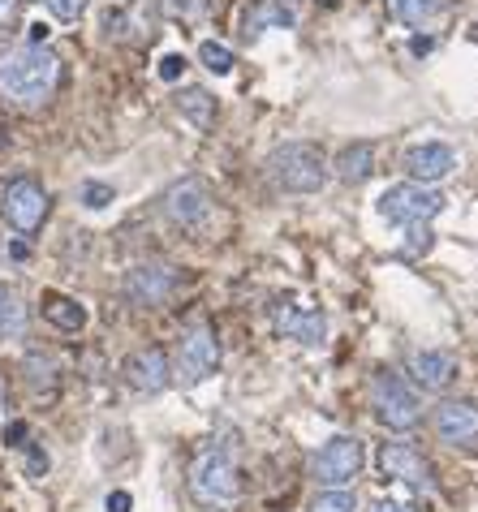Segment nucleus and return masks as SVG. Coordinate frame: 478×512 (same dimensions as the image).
I'll return each instance as SVG.
<instances>
[{
	"mask_svg": "<svg viewBox=\"0 0 478 512\" xmlns=\"http://www.w3.org/2000/svg\"><path fill=\"white\" fill-rule=\"evenodd\" d=\"M61 87V56L44 44H0V95L18 108L48 104Z\"/></svg>",
	"mask_w": 478,
	"mask_h": 512,
	"instance_id": "nucleus-1",
	"label": "nucleus"
},
{
	"mask_svg": "<svg viewBox=\"0 0 478 512\" xmlns=\"http://www.w3.org/2000/svg\"><path fill=\"white\" fill-rule=\"evenodd\" d=\"M267 181L285 194H315L328 181V160L315 142H280V147L267 155Z\"/></svg>",
	"mask_w": 478,
	"mask_h": 512,
	"instance_id": "nucleus-2",
	"label": "nucleus"
},
{
	"mask_svg": "<svg viewBox=\"0 0 478 512\" xmlns=\"http://www.w3.org/2000/svg\"><path fill=\"white\" fill-rule=\"evenodd\" d=\"M190 495L203 508H229L242 495V478H237V465L229 457V448H203L190 465Z\"/></svg>",
	"mask_w": 478,
	"mask_h": 512,
	"instance_id": "nucleus-3",
	"label": "nucleus"
},
{
	"mask_svg": "<svg viewBox=\"0 0 478 512\" xmlns=\"http://www.w3.org/2000/svg\"><path fill=\"white\" fill-rule=\"evenodd\" d=\"M444 211V194L431 190V186H418V181H405V186H388L379 194V216L392 220V224H405V229H414V224H427Z\"/></svg>",
	"mask_w": 478,
	"mask_h": 512,
	"instance_id": "nucleus-4",
	"label": "nucleus"
},
{
	"mask_svg": "<svg viewBox=\"0 0 478 512\" xmlns=\"http://www.w3.org/2000/svg\"><path fill=\"white\" fill-rule=\"evenodd\" d=\"M371 409H375V418L384 422L388 431H414L418 426L414 392L405 388V379L392 375V371H375L371 375Z\"/></svg>",
	"mask_w": 478,
	"mask_h": 512,
	"instance_id": "nucleus-5",
	"label": "nucleus"
},
{
	"mask_svg": "<svg viewBox=\"0 0 478 512\" xmlns=\"http://www.w3.org/2000/svg\"><path fill=\"white\" fill-rule=\"evenodd\" d=\"M220 366V340L212 332V323H194L186 336H181L177 345V362H173V375L186 383V388H194V383L212 379Z\"/></svg>",
	"mask_w": 478,
	"mask_h": 512,
	"instance_id": "nucleus-6",
	"label": "nucleus"
},
{
	"mask_svg": "<svg viewBox=\"0 0 478 512\" xmlns=\"http://www.w3.org/2000/svg\"><path fill=\"white\" fill-rule=\"evenodd\" d=\"M0 211H5V220H9V229H18V233H39V224L48 220V194L39 181L31 177H18V181H9L5 194H0Z\"/></svg>",
	"mask_w": 478,
	"mask_h": 512,
	"instance_id": "nucleus-7",
	"label": "nucleus"
},
{
	"mask_svg": "<svg viewBox=\"0 0 478 512\" xmlns=\"http://www.w3.org/2000/svg\"><path fill=\"white\" fill-rule=\"evenodd\" d=\"M358 469H362V439L358 435L328 439L311 461V474H315V482H323V487H345V482L358 478Z\"/></svg>",
	"mask_w": 478,
	"mask_h": 512,
	"instance_id": "nucleus-8",
	"label": "nucleus"
},
{
	"mask_svg": "<svg viewBox=\"0 0 478 512\" xmlns=\"http://www.w3.org/2000/svg\"><path fill=\"white\" fill-rule=\"evenodd\" d=\"M164 216L181 224V229H199V224L212 216V194H207L199 177L177 181V186H168V194H164Z\"/></svg>",
	"mask_w": 478,
	"mask_h": 512,
	"instance_id": "nucleus-9",
	"label": "nucleus"
},
{
	"mask_svg": "<svg viewBox=\"0 0 478 512\" xmlns=\"http://www.w3.org/2000/svg\"><path fill=\"white\" fill-rule=\"evenodd\" d=\"M379 469H384L388 478L405 482V487H414V491H435L431 461L423 457V452H414L410 444H384L379 448Z\"/></svg>",
	"mask_w": 478,
	"mask_h": 512,
	"instance_id": "nucleus-10",
	"label": "nucleus"
},
{
	"mask_svg": "<svg viewBox=\"0 0 478 512\" xmlns=\"http://www.w3.org/2000/svg\"><path fill=\"white\" fill-rule=\"evenodd\" d=\"M276 332L285 340H298V345H319L328 336V319H323L319 306H302V302H285L276 306Z\"/></svg>",
	"mask_w": 478,
	"mask_h": 512,
	"instance_id": "nucleus-11",
	"label": "nucleus"
},
{
	"mask_svg": "<svg viewBox=\"0 0 478 512\" xmlns=\"http://www.w3.org/2000/svg\"><path fill=\"white\" fill-rule=\"evenodd\" d=\"M177 272L173 267H164V263H143V267H134L130 280H125V293L134 297L138 306H164L168 297L177 293Z\"/></svg>",
	"mask_w": 478,
	"mask_h": 512,
	"instance_id": "nucleus-12",
	"label": "nucleus"
},
{
	"mask_svg": "<svg viewBox=\"0 0 478 512\" xmlns=\"http://www.w3.org/2000/svg\"><path fill=\"white\" fill-rule=\"evenodd\" d=\"M435 435L448 448H466L478 439V405L470 401H444L435 409Z\"/></svg>",
	"mask_w": 478,
	"mask_h": 512,
	"instance_id": "nucleus-13",
	"label": "nucleus"
},
{
	"mask_svg": "<svg viewBox=\"0 0 478 512\" xmlns=\"http://www.w3.org/2000/svg\"><path fill=\"white\" fill-rule=\"evenodd\" d=\"M453 168H457V151L448 147V142H423V147H414L405 155V173H410L418 186H435V181H444Z\"/></svg>",
	"mask_w": 478,
	"mask_h": 512,
	"instance_id": "nucleus-14",
	"label": "nucleus"
},
{
	"mask_svg": "<svg viewBox=\"0 0 478 512\" xmlns=\"http://www.w3.org/2000/svg\"><path fill=\"white\" fill-rule=\"evenodd\" d=\"M168 379H173V366H168L164 358V349H138L130 362H125V383H130L134 392H147V396H156L168 388Z\"/></svg>",
	"mask_w": 478,
	"mask_h": 512,
	"instance_id": "nucleus-15",
	"label": "nucleus"
},
{
	"mask_svg": "<svg viewBox=\"0 0 478 512\" xmlns=\"http://www.w3.org/2000/svg\"><path fill=\"white\" fill-rule=\"evenodd\" d=\"M410 375L423 392H444L457 375V358L448 349H418L410 353Z\"/></svg>",
	"mask_w": 478,
	"mask_h": 512,
	"instance_id": "nucleus-16",
	"label": "nucleus"
},
{
	"mask_svg": "<svg viewBox=\"0 0 478 512\" xmlns=\"http://www.w3.org/2000/svg\"><path fill=\"white\" fill-rule=\"evenodd\" d=\"M289 26H293V9H285V0H255L246 9L242 31L246 39H259L263 31H289Z\"/></svg>",
	"mask_w": 478,
	"mask_h": 512,
	"instance_id": "nucleus-17",
	"label": "nucleus"
},
{
	"mask_svg": "<svg viewBox=\"0 0 478 512\" xmlns=\"http://www.w3.org/2000/svg\"><path fill=\"white\" fill-rule=\"evenodd\" d=\"M375 173V147L371 142H349V147L336 155V177L345 181V186H362Z\"/></svg>",
	"mask_w": 478,
	"mask_h": 512,
	"instance_id": "nucleus-18",
	"label": "nucleus"
},
{
	"mask_svg": "<svg viewBox=\"0 0 478 512\" xmlns=\"http://www.w3.org/2000/svg\"><path fill=\"white\" fill-rule=\"evenodd\" d=\"M26 332V302L13 284H0V340H18Z\"/></svg>",
	"mask_w": 478,
	"mask_h": 512,
	"instance_id": "nucleus-19",
	"label": "nucleus"
},
{
	"mask_svg": "<svg viewBox=\"0 0 478 512\" xmlns=\"http://www.w3.org/2000/svg\"><path fill=\"white\" fill-rule=\"evenodd\" d=\"M444 9H448V0H388V13L405 26H427Z\"/></svg>",
	"mask_w": 478,
	"mask_h": 512,
	"instance_id": "nucleus-20",
	"label": "nucleus"
},
{
	"mask_svg": "<svg viewBox=\"0 0 478 512\" xmlns=\"http://www.w3.org/2000/svg\"><path fill=\"white\" fill-rule=\"evenodd\" d=\"M44 315H48L52 327H61V332H78V327L87 323V310H82L74 297H61V293L44 297Z\"/></svg>",
	"mask_w": 478,
	"mask_h": 512,
	"instance_id": "nucleus-21",
	"label": "nucleus"
},
{
	"mask_svg": "<svg viewBox=\"0 0 478 512\" xmlns=\"http://www.w3.org/2000/svg\"><path fill=\"white\" fill-rule=\"evenodd\" d=\"M177 108H181V117L194 121L199 130H212V125H216V99L207 95V91H199V87L181 91L177 95Z\"/></svg>",
	"mask_w": 478,
	"mask_h": 512,
	"instance_id": "nucleus-22",
	"label": "nucleus"
},
{
	"mask_svg": "<svg viewBox=\"0 0 478 512\" xmlns=\"http://www.w3.org/2000/svg\"><path fill=\"white\" fill-rule=\"evenodd\" d=\"M311 512H358V500L345 487H332V491H323L319 500L311 504Z\"/></svg>",
	"mask_w": 478,
	"mask_h": 512,
	"instance_id": "nucleus-23",
	"label": "nucleus"
},
{
	"mask_svg": "<svg viewBox=\"0 0 478 512\" xmlns=\"http://www.w3.org/2000/svg\"><path fill=\"white\" fill-rule=\"evenodd\" d=\"M199 61L212 69V74H229V69H233V52L224 44H216V39H207V44L199 48Z\"/></svg>",
	"mask_w": 478,
	"mask_h": 512,
	"instance_id": "nucleus-24",
	"label": "nucleus"
},
{
	"mask_svg": "<svg viewBox=\"0 0 478 512\" xmlns=\"http://www.w3.org/2000/svg\"><path fill=\"white\" fill-rule=\"evenodd\" d=\"M39 5H44L52 18H61V22H78L82 13H87L91 0H39Z\"/></svg>",
	"mask_w": 478,
	"mask_h": 512,
	"instance_id": "nucleus-25",
	"label": "nucleus"
},
{
	"mask_svg": "<svg viewBox=\"0 0 478 512\" xmlns=\"http://www.w3.org/2000/svg\"><path fill=\"white\" fill-rule=\"evenodd\" d=\"M164 9L173 13V18L194 22V18H203V13H207V0H164Z\"/></svg>",
	"mask_w": 478,
	"mask_h": 512,
	"instance_id": "nucleus-26",
	"label": "nucleus"
},
{
	"mask_svg": "<svg viewBox=\"0 0 478 512\" xmlns=\"http://www.w3.org/2000/svg\"><path fill=\"white\" fill-rule=\"evenodd\" d=\"M181 69H186V61H181V56L173 52V56H164V61H160V78H164V82H177Z\"/></svg>",
	"mask_w": 478,
	"mask_h": 512,
	"instance_id": "nucleus-27",
	"label": "nucleus"
},
{
	"mask_svg": "<svg viewBox=\"0 0 478 512\" xmlns=\"http://www.w3.org/2000/svg\"><path fill=\"white\" fill-rule=\"evenodd\" d=\"M82 198H87V207H108L112 190L108 186H87V190H82Z\"/></svg>",
	"mask_w": 478,
	"mask_h": 512,
	"instance_id": "nucleus-28",
	"label": "nucleus"
},
{
	"mask_svg": "<svg viewBox=\"0 0 478 512\" xmlns=\"http://www.w3.org/2000/svg\"><path fill=\"white\" fill-rule=\"evenodd\" d=\"M108 512H130V495H125V491H112V495H108Z\"/></svg>",
	"mask_w": 478,
	"mask_h": 512,
	"instance_id": "nucleus-29",
	"label": "nucleus"
},
{
	"mask_svg": "<svg viewBox=\"0 0 478 512\" xmlns=\"http://www.w3.org/2000/svg\"><path fill=\"white\" fill-rule=\"evenodd\" d=\"M371 512H410V508H401L397 500H375V504H371Z\"/></svg>",
	"mask_w": 478,
	"mask_h": 512,
	"instance_id": "nucleus-30",
	"label": "nucleus"
},
{
	"mask_svg": "<svg viewBox=\"0 0 478 512\" xmlns=\"http://www.w3.org/2000/svg\"><path fill=\"white\" fill-rule=\"evenodd\" d=\"M13 9H18V0H0V22H9Z\"/></svg>",
	"mask_w": 478,
	"mask_h": 512,
	"instance_id": "nucleus-31",
	"label": "nucleus"
},
{
	"mask_svg": "<svg viewBox=\"0 0 478 512\" xmlns=\"http://www.w3.org/2000/svg\"><path fill=\"white\" fill-rule=\"evenodd\" d=\"M0 405H5V375H0Z\"/></svg>",
	"mask_w": 478,
	"mask_h": 512,
	"instance_id": "nucleus-32",
	"label": "nucleus"
},
{
	"mask_svg": "<svg viewBox=\"0 0 478 512\" xmlns=\"http://www.w3.org/2000/svg\"><path fill=\"white\" fill-rule=\"evenodd\" d=\"M319 5H332V0H319Z\"/></svg>",
	"mask_w": 478,
	"mask_h": 512,
	"instance_id": "nucleus-33",
	"label": "nucleus"
}]
</instances>
